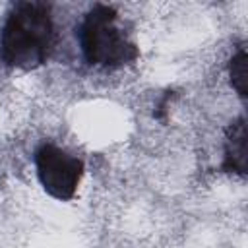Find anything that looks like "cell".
<instances>
[{
    "instance_id": "cell-1",
    "label": "cell",
    "mask_w": 248,
    "mask_h": 248,
    "mask_svg": "<svg viewBox=\"0 0 248 248\" xmlns=\"http://www.w3.org/2000/svg\"><path fill=\"white\" fill-rule=\"evenodd\" d=\"M54 43V27L48 6L21 2L8 16L2 29V58L16 68L31 70L43 64Z\"/></svg>"
},
{
    "instance_id": "cell-2",
    "label": "cell",
    "mask_w": 248,
    "mask_h": 248,
    "mask_svg": "<svg viewBox=\"0 0 248 248\" xmlns=\"http://www.w3.org/2000/svg\"><path fill=\"white\" fill-rule=\"evenodd\" d=\"M81 48L91 64L118 66L136 58V46L116 25V12L97 4L81 23Z\"/></svg>"
},
{
    "instance_id": "cell-3",
    "label": "cell",
    "mask_w": 248,
    "mask_h": 248,
    "mask_svg": "<svg viewBox=\"0 0 248 248\" xmlns=\"http://www.w3.org/2000/svg\"><path fill=\"white\" fill-rule=\"evenodd\" d=\"M37 174L43 188L56 200H70L79 184L83 163L56 145H43L37 155Z\"/></svg>"
},
{
    "instance_id": "cell-4",
    "label": "cell",
    "mask_w": 248,
    "mask_h": 248,
    "mask_svg": "<svg viewBox=\"0 0 248 248\" xmlns=\"http://www.w3.org/2000/svg\"><path fill=\"white\" fill-rule=\"evenodd\" d=\"M227 167L238 172H244L246 169V128L242 120L232 124L227 147Z\"/></svg>"
},
{
    "instance_id": "cell-5",
    "label": "cell",
    "mask_w": 248,
    "mask_h": 248,
    "mask_svg": "<svg viewBox=\"0 0 248 248\" xmlns=\"http://www.w3.org/2000/svg\"><path fill=\"white\" fill-rule=\"evenodd\" d=\"M229 72H231L232 87L238 91V95H246V79L248 78H246V52L244 50H240L238 54L232 56Z\"/></svg>"
}]
</instances>
